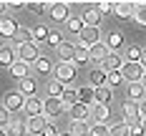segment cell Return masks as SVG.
Listing matches in <instances>:
<instances>
[{"label":"cell","instance_id":"1","mask_svg":"<svg viewBox=\"0 0 146 136\" xmlns=\"http://www.w3.org/2000/svg\"><path fill=\"white\" fill-rule=\"evenodd\" d=\"M3 108H8L10 113H15V111H25V96L20 93V91H8L5 96H3Z\"/></svg>","mask_w":146,"mask_h":136},{"label":"cell","instance_id":"2","mask_svg":"<svg viewBox=\"0 0 146 136\" xmlns=\"http://www.w3.org/2000/svg\"><path fill=\"white\" fill-rule=\"evenodd\" d=\"M15 50H18V60H23V63H28L33 66L35 60L40 58V50H38V43H23V45H15Z\"/></svg>","mask_w":146,"mask_h":136},{"label":"cell","instance_id":"3","mask_svg":"<svg viewBox=\"0 0 146 136\" xmlns=\"http://www.w3.org/2000/svg\"><path fill=\"white\" fill-rule=\"evenodd\" d=\"M53 78L56 81H60L66 88H68V83H71L73 78H76V66L73 63H56V71H53Z\"/></svg>","mask_w":146,"mask_h":136},{"label":"cell","instance_id":"4","mask_svg":"<svg viewBox=\"0 0 146 136\" xmlns=\"http://www.w3.org/2000/svg\"><path fill=\"white\" fill-rule=\"evenodd\" d=\"M121 73H123V81H126V83H141L146 71H144L141 63H123Z\"/></svg>","mask_w":146,"mask_h":136},{"label":"cell","instance_id":"5","mask_svg":"<svg viewBox=\"0 0 146 136\" xmlns=\"http://www.w3.org/2000/svg\"><path fill=\"white\" fill-rule=\"evenodd\" d=\"M48 15H50V20H56V23H68L71 20V5L68 3H50V10H48Z\"/></svg>","mask_w":146,"mask_h":136},{"label":"cell","instance_id":"6","mask_svg":"<svg viewBox=\"0 0 146 136\" xmlns=\"http://www.w3.org/2000/svg\"><path fill=\"white\" fill-rule=\"evenodd\" d=\"M63 111H66V108H63V101H60V98H50V96H45V98H43V116L48 121L58 119Z\"/></svg>","mask_w":146,"mask_h":136},{"label":"cell","instance_id":"7","mask_svg":"<svg viewBox=\"0 0 146 136\" xmlns=\"http://www.w3.org/2000/svg\"><path fill=\"white\" fill-rule=\"evenodd\" d=\"M18 30H20V25H18V20H15L13 15H3L0 18V35L3 38L13 40L15 35H18Z\"/></svg>","mask_w":146,"mask_h":136},{"label":"cell","instance_id":"8","mask_svg":"<svg viewBox=\"0 0 146 136\" xmlns=\"http://www.w3.org/2000/svg\"><path fill=\"white\" fill-rule=\"evenodd\" d=\"M96 43H101V30L98 28H83V33L78 35V45H83V48H93Z\"/></svg>","mask_w":146,"mask_h":136},{"label":"cell","instance_id":"9","mask_svg":"<svg viewBox=\"0 0 146 136\" xmlns=\"http://www.w3.org/2000/svg\"><path fill=\"white\" fill-rule=\"evenodd\" d=\"M123 123H141V108L139 103H133V101H126L123 103Z\"/></svg>","mask_w":146,"mask_h":136},{"label":"cell","instance_id":"10","mask_svg":"<svg viewBox=\"0 0 146 136\" xmlns=\"http://www.w3.org/2000/svg\"><path fill=\"white\" fill-rule=\"evenodd\" d=\"M15 63H18V50H15L13 45H3L0 48V68H13Z\"/></svg>","mask_w":146,"mask_h":136},{"label":"cell","instance_id":"11","mask_svg":"<svg viewBox=\"0 0 146 136\" xmlns=\"http://www.w3.org/2000/svg\"><path fill=\"white\" fill-rule=\"evenodd\" d=\"M48 123H50V121L45 119V116H33V119H25L28 134H40V136H43V131L48 129Z\"/></svg>","mask_w":146,"mask_h":136},{"label":"cell","instance_id":"12","mask_svg":"<svg viewBox=\"0 0 146 136\" xmlns=\"http://www.w3.org/2000/svg\"><path fill=\"white\" fill-rule=\"evenodd\" d=\"M144 98H146V88H144V83H129V88H126V101L141 103Z\"/></svg>","mask_w":146,"mask_h":136},{"label":"cell","instance_id":"13","mask_svg":"<svg viewBox=\"0 0 146 136\" xmlns=\"http://www.w3.org/2000/svg\"><path fill=\"white\" fill-rule=\"evenodd\" d=\"M101 68L106 71V73H111V71H121V68H123V58H121L118 53H108V56L103 58Z\"/></svg>","mask_w":146,"mask_h":136},{"label":"cell","instance_id":"14","mask_svg":"<svg viewBox=\"0 0 146 136\" xmlns=\"http://www.w3.org/2000/svg\"><path fill=\"white\" fill-rule=\"evenodd\" d=\"M81 18H83V23H86L88 28H98V23H101V13L96 10V5H91V8H83Z\"/></svg>","mask_w":146,"mask_h":136},{"label":"cell","instance_id":"15","mask_svg":"<svg viewBox=\"0 0 146 136\" xmlns=\"http://www.w3.org/2000/svg\"><path fill=\"white\" fill-rule=\"evenodd\" d=\"M106 78H108V73H106L101 66H98V68H91L88 83H91V88H103V86H106Z\"/></svg>","mask_w":146,"mask_h":136},{"label":"cell","instance_id":"16","mask_svg":"<svg viewBox=\"0 0 146 136\" xmlns=\"http://www.w3.org/2000/svg\"><path fill=\"white\" fill-rule=\"evenodd\" d=\"M25 113H28V119H33V116H43V98H38V96L25 98Z\"/></svg>","mask_w":146,"mask_h":136},{"label":"cell","instance_id":"17","mask_svg":"<svg viewBox=\"0 0 146 136\" xmlns=\"http://www.w3.org/2000/svg\"><path fill=\"white\" fill-rule=\"evenodd\" d=\"M76 45H78V43L63 40V45L58 48V60H60V63H73V56H76Z\"/></svg>","mask_w":146,"mask_h":136},{"label":"cell","instance_id":"18","mask_svg":"<svg viewBox=\"0 0 146 136\" xmlns=\"http://www.w3.org/2000/svg\"><path fill=\"white\" fill-rule=\"evenodd\" d=\"M91 119H93V123H106V121L111 119V108L108 106H101V103H93Z\"/></svg>","mask_w":146,"mask_h":136},{"label":"cell","instance_id":"19","mask_svg":"<svg viewBox=\"0 0 146 136\" xmlns=\"http://www.w3.org/2000/svg\"><path fill=\"white\" fill-rule=\"evenodd\" d=\"M121 45H123V33H121V30H111V33L106 35V48H108V53H116Z\"/></svg>","mask_w":146,"mask_h":136},{"label":"cell","instance_id":"20","mask_svg":"<svg viewBox=\"0 0 146 136\" xmlns=\"http://www.w3.org/2000/svg\"><path fill=\"white\" fill-rule=\"evenodd\" d=\"M33 68H35V73H38V76H53V71H56V66L50 63V58H45V56H40V58L35 60Z\"/></svg>","mask_w":146,"mask_h":136},{"label":"cell","instance_id":"21","mask_svg":"<svg viewBox=\"0 0 146 136\" xmlns=\"http://www.w3.org/2000/svg\"><path fill=\"white\" fill-rule=\"evenodd\" d=\"M78 103L91 106V108H93V103H96V88H91V86H81V88H78Z\"/></svg>","mask_w":146,"mask_h":136},{"label":"cell","instance_id":"22","mask_svg":"<svg viewBox=\"0 0 146 136\" xmlns=\"http://www.w3.org/2000/svg\"><path fill=\"white\" fill-rule=\"evenodd\" d=\"M68 113H71V121H91V106L76 103Z\"/></svg>","mask_w":146,"mask_h":136},{"label":"cell","instance_id":"23","mask_svg":"<svg viewBox=\"0 0 146 136\" xmlns=\"http://www.w3.org/2000/svg\"><path fill=\"white\" fill-rule=\"evenodd\" d=\"M83 28H86V23H83V18H81V15H71V20L66 23V30H68L71 35H81Z\"/></svg>","mask_w":146,"mask_h":136},{"label":"cell","instance_id":"24","mask_svg":"<svg viewBox=\"0 0 146 136\" xmlns=\"http://www.w3.org/2000/svg\"><path fill=\"white\" fill-rule=\"evenodd\" d=\"M8 136H28V126H25V121H20V119H15L8 123Z\"/></svg>","mask_w":146,"mask_h":136},{"label":"cell","instance_id":"25","mask_svg":"<svg viewBox=\"0 0 146 136\" xmlns=\"http://www.w3.org/2000/svg\"><path fill=\"white\" fill-rule=\"evenodd\" d=\"M88 53H91V63H103V58L108 56V48L106 43H96L93 48H88Z\"/></svg>","mask_w":146,"mask_h":136},{"label":"cell","instance_id":"26","mask_svg":"<svg viewBox=\"0 0 146 136\" xmlns=\"http://www.w3.org/2000/svg\"><path fill=\"white\" fill-rule=\"evenodd\" d=\"M133 10H136V3H116V8H113V15L118 18H133Z\"/></svg>","mask_w":146,"mask_h":136},{"label":"cell","instance_id":"27","mask_svg":"<svg viewBox=\"0 0 146 136\" xmlns=\"http://www.w3.org/2000/svg\"><path fill=\"white\" fill-rule=\"evenodd\" d=\"M35 88H38V83H35V78L30 76V78H23V81H20V88L18 91H20L25 98H33V96H35Z\"/></svg>","mask_w":146,"mask_h":136},{"label":"cell","instance_id":"28","mask_svg":"<svg viewBox=\"0 0 146 136\" xmlns=\"http://www.w3.org/2000/svg\"><path fill=\"white\" fill-rule=\"evenodd\" d=\"M91 121H71V136H88Z\"/></svg>","mask_w":146,"mask_h":136},{"label":"cell","instance_id":"29","mask_svg":"<svg viewBox=\"0 0 146 136\" xmlns=\"http://www.w3.org/2000/svg\"><path fill=\"white\" fill-rule=\"evenodd\" d=\"M33 43H48V35H50V30L45 28L43 23H38V25H33Z\"/></svg>","mask_w":146,"mask_h":136},{"label":"cell","instance_id":"30","mask_svg":"<svg viewBox=\"0 0 146 136\" xmlns=\"http://www.w3.org/2000/svg\"><path fill=\"white\" fill-rule=\"evenodd\" d=\"M10 76H15L18 81H23V78H30V66H28V63H23V60H18L13 68H10Z\"/></svg>","mask_w":146,"mask_h":136},{"label":"cell","instance_id":"31","mask_svg":"<svg viewBox=\"0 0 146 136\" xmlns=\"http://www.w3.org/2000/svg\"><path fill=\"white\" fill-rule=\"evenodd\" d=\"M86 63H91V53H88V48H83V45H76L73 66H86Z\"/></svg>","mask_w":146,"mask_h":136},{"label":"cell","instance_id":"32","mask_svg":"<svg viewBox=\"0 0 146 136\" xmlns=\"http://www.w3.org/2000/svg\"><path fill=\"white\" fill-rule=\"evenodd\" d=\"M60 101H63V108H68V111H71L73 106L78 103V91L66 88V91H63V96H60Z\"/></svg>","mask_w":146,"mask_h":136},{"label":"cell","instance_id":"33","mask_svg":"<svg viewBox=\"0 0 146 136\" xmlns=\"http://www.w3.org/2000/svg\"><path fill=\"white\" fill-rule=\"evenodd\" d=\"M141 56H144V48H139V45L126 48V63H141Z\"/></svg>","mask_w":146,"mask_h":136},{"label":"cell","instance_id":"34","mask_svg":"<svg viewBox=\"0 0 146 136\" xmlns=\"http://www.w3.org/2000/svg\"><path fill=\"white\" fill-rule=\"evenodd\" d=\"M111 96H113V91L108 88V86H103V88H96V103L108 106V103H111Z\"/></svg>","mask_w":146,"mask_h":136},{"label":"cell","instance_id":"35","mask_svg":"<svg viewBox=\"0 0 146 136\" xmlns=\"http://www.w3.org/2000/svg\"><path fill=\"white\" fill-rule=\"evenodd\" d=\"M63 91H66V86H63L60 81H56V78H50V83H48V96H50V98H60Z\"/></svg>","mask_w":146,"mask_h":136},{"label":"cell","instance_id":"36","mask_svg":"<svg viewBox=\"0 0 146 136\" xmlns=\"http://www.w3.org/2000/svg\"><path fill=\"white\" fill-rule=\"evenodd\" d=\"M121 83H126V81H123V73H121V71H111V73H108V78H106V86L113 91L116 86H121Z\"/></svg>","mask_w":146,"mask_h":136},{"label":"cell","instance_id":"37","mask_svg":"<svg viewBox=\"0 0 146 136\" xmlns=\"http://www.w3.org/2000/svg\"><path fill=\"white\" fill-rule=\"evenodd\" d=\"M13 40H15L18 45H23V43H30V40H33V30H30V28H20V30H18V35H15Z\"/></svg>","mask_w":146,"mask_h":136},{"label":"cell","instance_id":"38","mask_svg":"<svg viewBox=\"0 0 146 136\" xmlns=\"http://www.w3.org/2000/svg\"><path fill=\"white\" fill-rule=\"evenodd\" d=\"M45 45H50V48H56V50H58L60 45H63V33H60V30H50L48 43H45Z\"/></svg>","mask_w":146,"mask_h":136},{"label":"cell","instance_id":"39","mask_svg":"<svg viewBox=\"0 0 146 136\" xmlns=\"http://www.w3.org/2000/svg\"><path fill=\"white\" fill-rule=\"evenodd\" d=\"M133 20L139 25H146V3H136V10H133Z\"/></svg>","mask_w":146,"mask_h":136},{"label":"cell","instance_id":"40","mask_svg":"<svg viewBox=\"0 0 146 136\" xmlns=\"http://www.w3.org/2000/svg\"><path fill=\"white\" fill-rule=\"evenodd\" d=\"M88 136H111V129L106 123H91V134Z\"/></svg>","mask_w":146,"mask_h":136},{"label":"cell","instance_id":"41","mask_svg":"<svg viewBox=\"0 0 146 136\" xmlns=\"http://www.w3.org/2000/svg\"><path fill=\"white\" fill-rule=\"evenodd\" d=\"M28 10L35 13V15H43V13L50 10V3H28Z\"/></svg>","mask_w":146,"mask_h":136},{"label":"cell","instance_id":"42","mask_svg":"<svg viewBox=\"0 0 146 136\" xmlns=\"http://www.w3.org/2000/svg\"><path fill=\"white\" fill-rule=\"evenodd\" d=\"M113 8H116V3H98V5H96V10H98L101 15H111Z\"/></svg>","mask_w":146,"mask_h":136},{"label":"cell","instance_id":"43","mask_svg":"<svg viewBox=\"0 0 146 136\" xmlns=\"http://www.w3.org/2000/svg\"><path fill=\"white\" fill-rule=\"evenodd\" d=\"M111 136H129V123H116L111 129Z\"/></svg>","mask_w":146,"mask_h":136},{"label":"cell","instance_id":"44","mask_svg":"<svg viewBox=\"0 0 146 136\" xmlns=\"http://www.w3.org/2000/svg\"><path fill=\"white\" fill-rule=\"evenodd\" d=\"M8 123H10V111L0 106V129H8Z\"/></svg>","mask_w":146,"mask_h":136},{"label":"cell","instance_id":"45","mask_svg":"<svg viewBox=\"0 0 146 136\" xmlns=\"http://www.w3.org/2000/svg\"><path fill=\"white\" fill-rule=\"evenodd\" d=\"M129 136H144V126L141 123H131L129 126Z\"/></svg>","mask_w":146,"mask_h":136},{"label":"cell","instance_id":"46","mask_svg":"<svg viewBox=\"0 0 146 136\" xmlns=\"http://www.w3.org/2000/svg\"><path fill=\"white\" fill-rule=\"evenodd\" d=\"M43 136H60L58 129H56V123H48V129L43 131Z\"/></svg>","mask_w":146,"mask_h":136},{"label":"cell","instance_id":"47","mask_svg":"<svg viewBox=\"0 0 146 136\" xmlns=\"http://www.w3.org/2000/svg\"><path fill=\"white\" fill-rule=\"evenodd\" d=\"M8 8L10 10H20V8H25V3L23 0H13V3H8Z\"/></svg>","mask_w":146,"mask_h":136},{"label":"cell","instance_id":"48","mask_svg":"<svg viewBox=\"0 0 146 136\" xmlns=\"http://www.w3.org/2000/svg\"><path fill=\"white\" fill-rule=\"evenodd\" d=\"M139 108H141V119H146V98L139 103Z\"/></svg>","mask_w":146,"mask_h":136},{"label":"cell","instance_id":"49","mask_svg":"<svg viewBox=\"0 0 146 136\" xmlns=\"http://www.w3.org/2000/svg\"><path fill=\"white\" fill-rule=\"evenodd\" d=\"M141 66H144V71H146V48H144V56H141Z\"/></svg>","mask_w":146,"mask_h":136},{"label":"cell","instance_id":"50","mask_svg":"<svg viewBox=\"0 0 146 136\" xmlns=\"http://www.w3.org/2000/svg\"><path fill=\"white\" fill-rule=\"evenodd\" d=\"M8 10V3H0V13H5Z\"/></svg>","mask_w":146,"mask_h":136},{"label":"cell","instance_id":"51","mask_svg":"<svg viewBox=\"0 0 146 136\" xmlns=\"http://www.w3.org/2000/svg\"><path fill=\"white\" fill-rule=\"evenodd\" d=\"M0 136H8V131H5V129H0Z\"/></svg>","mask_w":146,"mask_h":136},{"label":"cell","instance_id":"52","mask_svg":"<svg viewBox=\"0 0 146 136\" xmlns=\"http://www.w3.org/2000/svg\"><path fill=\"white\" fill-rule=\"evenodd\" d=\"M141 126H144V131H146V119H141Z\"/></svg>","mask_w":146,"mask_h":136},{"label":"cell","instance_id":"53","mask_svg":"<svg viewBox=\"0 0 146 136\" xmlns=\"http://www.w3.org/2000/svg\"><path fill=\"white\" fill-rule=\"evenodd\" d=\"M141 83H144V88H146V73H144V81H141Z\"/></svg>","mask_w":146,"mask_h":136},{"label":"cell","instance_id":"54","mask_svg":"<svg viewBox=\"0 0 146 136\" xmlns=\"http://www.w3.org/2000/svg\"><path fill=\"white\" fill-rule=\"evenodd\" d=\"M60 136H71V131H68V134H60Z\"/></svg>","mask_w":146,"mask_h":136}]
</instances>
